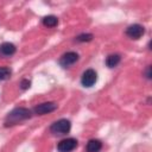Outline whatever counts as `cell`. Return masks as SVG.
<instances>
[{
    "mask_svg": "<svg viewBox=\"0 0 152 152\" xmlns=\"http://www.w3.org/2000/svg\"><path fill=\"white\" fill-rule=\"evenodd\" d=\"M32 115V112L27 108H23V107H18V108H14L12 112H10L5 119V126L8 127V126H13V125H17L18 122L23 121V120H26V119H30Z\"/></svg>",
    "mask_w": 152,
    "mask_h": 152,
    "instance_id": "cell-1",
    "label": "cell"
},
{
    "mask_svg": "<svg viewBox=\"0 0 152 152\" xmlns=\"http://www.w3.org/2000/svg\"><path fill=\"white\" fill-rule=\"evenodd\" d=\"M70 128H71L70 121L66 120V119H61V120L55 121L50 126V132L53 135H64V134L69 133Z\"/></svg>",
    "mask_w": 152,
    "mask_h": 152,
    "instance_id": "cell-2",
    "label": "cell"
},
{
    "mask_svg": "<svg viewBox=\"0 0 152 152\" xmlns=\"http://www.w3.org/2000/svg\"><path fill=\"white\" fill-rule=\"evenodd\" d=\"M96 80H97V74H96V71L93 70V69H88V70H86V71L83 72L82 77H81V83H82L83 87L89 88V87L94 86V83L96 82Z\"/></svg>",
    "mask_w": 152,
    "mask_h": 152,
    "instance_id": "cell-3",
    "label": "cell"
},
{
    "mask_svg": "<svg viewBox=\"0 0 152 152\" xmlns=\"http://www.w3.org/2000/svg\"><path fill=\"white\" fill-rule=\"evenodd\" d=\"M77 147V140L74 138H66L58 142L57 150L59 152H71Z\"/></svg>",
    "mask_w": 152,
    "mask_h": 152,
    "instance_id": "cell-4",
    "label": "cell"
},
{
    "mask_svg": "<svg viewBox=\"0 0 152 152\" xmlns=\"http://www.w3.org/2000/svg\"><path fill=\"white\" fill-rule=\"evenodd\" d=\"M56 109H57V104L55 102H44V103L36 106L33 108V113L37 115H44L48 113H52Z\"/></svg>",
    "mask_w": 152,
    "mask_h": 152,
    "instance_id": "cell-5",
    "label": "cell"
},
{
    "mask_svg": "<svg viewBox=\"0 0 152 152\" xmlns=\"http://www.w3.org/2000/svg\"><path fill=\"white\" fill-rule=\"evenodd\" d=\"M144 33H145V28L139 24H133L126 28L127 37H129L132 39H139Z\"/></svg>",
    "mask_w": 152,
    "mask_h": 152,
    "instance_id": "cell-6",
    "label": "cell"
},
{
    "mask_svg": "<svg viewBox=\"0 0 152 152\" xmlns=\"http://www.w3.org/2000/svg\"><path fill=\"white\" fill-rule=\"evenodd\" d=\"M78 61V55L74 51H69L66 53H64L61 58H59V64L63 68H68L70 65H72L74 63H76Z\"/></svg>",
    "mask_w": 152,
    "mask_h": 152,
    "instance_id": "cell-7",
    "label": "cell"
},
{
    "mask_svg": "<svg viewBox=\"0 0 152 152\" xmlns=\"http://www.w3.org/2000/svg\"><path fill=\"white\" fill-rule=\"evenodd\" d=\"M15 45L10 43V42H5L0 45V55L1 56H5V57H8V56H12L14 55L15 52Z\"/></svg>",
    "mask_w": 152,
    "mask_h": 152,
    "instance_id": "cell-8",
    "label": "cell"
},
{
    "mask_svg": "<svg viewBox=\"0 0 152 152\" xmlns=\"http://www.w3.org/2000/svg\"><path fill=\"white\" fill-rule=\"evenodd\" d=\"M101 148H102V142L99 139H90L86 146L87 152H99Z\"/></svg>",
    "mask_w": 152,
    "mask_h": 152,
    "instance_id": "cell-9",
    "label": "cell"
},
{
    "mask_svg": "<svg viewBox=\"0 0 152 152\" xmlns=\"http://www.w3.org/2000/svg\"><path fill=\"white\" fill-rule=\"evenodd\" d=\"M120 59H121L120 55H116V53L115 55H109L106 58V64H107L108 68H114L120 63Z\"/></svg>",
    "mask_w": 152,
    "mask_h": 152,
    "instance_id": "cell-10",
    "label": "cell"
},
{
    "mask_svg": "<svg viewBox=\"0 0 152 152\" xmlns=\"http://www.w3.org/2000/svg\"><path fill=\"white\" fill-rule=\"evenodd\" d=\"M43 24L48 27H55L58 24V19L55 15H46L43 18Z\"/></svg>",
    "mask_w": 152,
    "mask_h": 152,
    "instance_id": "cell-11",
    "label": "cell"
},
{
    "mask_svg": "<svg viewBox=\"0 0 152 152\" xmlns=\"http://www.w3.org/2000/svg\"><path fill=\"white\" fill-rule=\"evenodd\" d=\"M11 69L7 68V66H1L0 68V81H4V80H7L11 77Z\"/></svg>",
    "mask_w": 152,
    "mask_h": 152,
    "instance_id": "cell-12",
    "label": "cell"
},
{
    "mask_svg": "<svg viewBox=\"0 0 152 152\" xmlns=\"http://www.w3.org/2000/svg\"><path fill=\"white\" fill-rule=\"evenodd\" d=\"M91 39H93V34H90V33H82L76 37L77 42H90Z\"/></svg>",
    "mask_w": 152,
    "mask_h": 152,
    "instance_id": "cell-13",
    "label": "cell"
},
{
    "mask_svg": "<svg viewBox=\"0 0 152 152\" xmlns=\"http://www.w3.org/2000/svg\"><path fill=\"white\" fill-rule=\"evenodd\" d=\"M30 86H31V82H30L27 78H24V80L20 82V88L24 89V90H25V89H28Z\"/></svg>",
    "mask_w": 152,
    "mask_h": 152,
    "instance_id": "cell-14",
    "label": "cell"
},
{
    "mask_svg": "<svg viewBox=\"0 0 152 152\" xmlns=\"http://www.w3.org/2000/svg\"><path fill=\"white\" fill-rule=\"evenodd\" d=\"M151 66L148 65L147 68H146V78H151Z\"/></svg>",
    "mask_w": 152,
    "mask_h": 152,
    "instance_id": "cell-15",
    "label": "cell"
}]
</instances>
